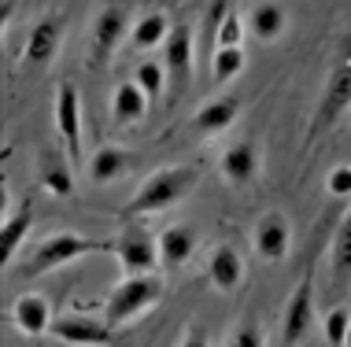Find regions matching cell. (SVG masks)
I'll return each instance as SVG.
<instances>
[{
    "instance_id": "cell-1",
    "label": "cell",
    "mask_w": 351,
    "mask_h": 347,
    "mask_svg": "<svg viewBox=\"0 0 351 347\" xmlns=\"http://www.w3.org/2000/svg\"><path fill=\"white\" fill-rule=\"evenodd\" d=\"M196 185H200V170H196V166H159V170L148 174V181L134 192V200L126 203L122 218H145V214L170 211V207H178Z\"/></svg>"
},
{
    "instance_id": "cell-2",
    "label": "cell",
    "mask_w": 351,
    "mask_h": 347,
    "mask_svg": "<svg viewBox=\"0 0 351 347\" xmlns=\"http://www.w3.org/2000/svg\"><path fill=\"white\" fill-rule=\"evenodd\" d=\"M159 299H163V281L156 274H126L115 288H111L108 303H104V322H108L111 329L130 325L134 318L148 314Z\"/></svg>"
},
{
    "instance_id": "cell-3",
    "label": "cell",
    "mask_w": 351,
    "mask_h": 347,
    "mask_svg": "<svg viewBox=\"0 0 351 347\" xmlns=\"http://www.w3.org/2000/svg\"><path fill=\"white\" fill-rule=\"evenodd\" d=\"M97 251H104L100 240L85 237V233H74V229H60L34 251L30 274H49V270L71 266V262H78L85 255H97Z\"/></svg>"
},
{
    "instance_id": "cell-4",
    "label": "cell",
    "mask_w": 351,
    "mask_h": 347,
    "mask_svg": "<svg viewBox=\"0 0 351 347\" xmlns=\"http://www.w3.org/2000/svg\"><path fill=\"white\" fill-rule=\"evenodd\" d=\"M311 325H315V281H311V274H303L300 285L292 288V296L285 299V311H281V340H285V347L303 344V336L311 333Z\"/></svg>"
},
{
    "instance_id": "cell-5",
    "label": "cell",
    "mask_w": 351,
    "mask_h": 347,
    "mask_svg": "<svg viewBox=\"0 0 351 347\" xmlns=\"http://www.w3.org/2000/svg\"><path fill=\"white\" fill-rule=\"evenodd\" d=\"M134 23L137 18H134L130 0H111V4H104L97 23H93V52H97L100 60L115 55L122 37H130V30H134Z\"/></svg>"
},
{
    "instance_id": "cell-6",
    "label": "cell",
    "mask_w": 351,
    "mask_h": 347,
    "mask_svg": "<svg viewBox=\"0 0 351 347\" xmlns=\"http://www.w3.org/2000/svg\"><path fill=\"white\" fill-rule=\"evenodd\" d=\"M52 336L71 347H115V329L104 318L89 314H60L52 318Z\"/></svg>"
},
{
    "instance_id": "cell-7",
    "label": "cell",
    "mask_w": 351,
    "mask_h": 347,
    "mask_svg": "<svg viewBox=\"0 0 351 347\" xmlns=\"http://www.w3.org/2000/svg\"><path fill=\"white\" fill-rule=\"evenodd\" d=\"M115 255L126 274H152L159 266V237L141 226H126L115 240Z\"/></svg>"
},
{
    "instance_id": "cell-8",
    "label": "cell",
    "mask_w": 351,
    "mask_h": 347,
    "mask_svg": "<svg viewBox=\"0 0 351 347\" xmlns=\"http://www.w3.org/2000/svg\"><path fill=\"white\" fill-rule=\"evenodd\" d=\"M348 107H351V55H344V60L329 70L326 89H322V100H318L315 126L311 129H329Z\"/></svg>"
},
{
    "instance_id": "cell-9",
    "label": "cell",
    "mask_w": 351,
    "mask_h": 347,
    "mask_svg": "<svg viewBox=\"0 0 351 347\" xmlns=\"http://www.w3.org/2000/svg\"><path fill=\"white\" fill-rule=\"evenodd\" d=\"M163 63L170 74V86H174V97L185 92L189 78H193V63H196V41H193V26L189 23H174L167 44H163Z\"/></svg>"
},
{
    "instance_id": "cell-10",
    "label": "cell",
    "mask_w": 351,
    "mask_h": 347,
    "mask_svg": "<svg viewBox=\"0 0 351 347\" xmlns=\"http://www.w3.org/2000/svg\"><path fill=\"white\" fill-rule=\"evenodd\" d=\"M56 129H60V140L67 148V159L78 163L82 159V97L71 81H60V89H56Z\"/></svg>"
},
{
    "instance_id": "cell-11",
    "label": "cell",
    "mask_w": 351,
    "mask_h": 347,
    "mask_svg": "<svg viewBox=\"0 0 351 347\" xmlns=\"http://www.w3.org/2000/svg\"><path fill=\"white\" fill-rule=\"evenodd\" d=\"M63 15H41L37 23L30 26V34H26V44H23V55L30 67H49V63L60 55L63 49Z\"/></svg>"
},
{
    "instance_id": "cell-12",
    "label": "cell",
    "mask_w": 351,
    "mask_h": 347,
    "mask_svg": "<svg viewBox=\"0 0 351 347\" xmlns=\"http://www.w3.org/2000/svg\"><path fill=\"white\" fill-rule=\"evenodd\" d=\"M252 248L263 262H281L292 248V226L281 211H267L252 229Z\"/></svg>"
},
{
    "instance_id": "cell-13",
    "label": "cell",
    "mask_w": 351,
    "mask_h": 347,
    "mask_svg": "<svg viewBox=\"0 0 351 347\" xmlns=\"http://www.w3.org/2000/svg\"><path fill=\"white\" fill-rule=\"evenodd\" d=\"M218 170H222V177L230 185H248L263 170V155L252 140H237V144H230L218 155Z\"/></svg>"
},
{
    "instance_id": "cell-14",
    "label": "cell",
    "mask_w": 351,
    "mask_h": 347,
    "mask_svg": "<svg viewBox=\"0 0 351 347\" xmlns=\"http://www.w3.org/2000/svg\"><path fill=\"white\" fill-rule=\"evenodd\" d=\"M137 152H126L119 144H104L89 155V181L93 185H111L122 174H130V166H137Z\"/></svg>"
},
{
    "instance_id": "cell-15",
    "label": "cell",
    "mask_w": 351,
    "mask_h": 347,
    "mask_svg": "<svg viewBox=\"0 0 351 347\" xmlns=\"http://www.w3.org/2000/svg\"><path fill=\"white\" fill-rule=\"evenodd\" d=\"M237 115H241V100L233 97V92H226V97H215V100H207V104L196 111V118H193V133L196 137H215V133H222V129H230Z\"/></svg>"
},
{
    "instance_id": "cell-16",
    "label": "cell",
    "mask_w": 351,
    "mask_h": 347,
    "mask_svg": "<svg viewBox=\"0 0 351 347\" xmlns=\"http://www.w3.org/2000/svg\"><path fill=\"white\" fill-rule=\"evenodd\" d=\"M207 281L218 288V292H237L244 281V259L233 244H218L207 259Z\"/></svg>"
},
{
    "instance_id": "cell-17",
    "label": "cell",
    "mask_w": 351,
    "mask_h": 347,
    "mask_svg": "<svg viewBox=\"0 0 351 347\" xmlns=\"http://www.w3.org/2000/svg\"><path fill=\"white\" fill-rule=\"evenodd\" d=\"M12 322L23 336H45L52 333V303L45 296H19L12 307Z\"/></svg>"
},
{
    "instance_id": "cell-18",
    "label": "cell",
    "mask_w": 351,
    "mask_h": 347,
    "mask_svg": "<svg viewBox=\"0 0 351 347\" xmlns=\"http://www.w3.org/2000/svg\"><path fill=\"white\" fill-rule=\"evenodd\" d=\"M148 92L137 86V81H122V86L111 92V122L115 126H141L148 118Z\"/></svg>"
},
{
    "instance_id": "cell-19",
    "label": "cell",
    "mask_w": 351,
    "mask_h": 347,
    "mask_svg": "<svg viewBox=\"0 0 351 347\" xmlns=\"http://www.w3.org/2000/svg\"><path fill=\"white\" fill-rule=\"evenodd\" d=\"M196 233L193 226H167L163 233H159V266H167V270H178V266H185L189 259H193V251H196Z\"/></svg>"
},
{
    "instance_id": "cell-20",
    "label": "cell",
    "mask_w": 351,
    "mask_h": 347,
    "mask_svg": "<svg viewBox=\"0 0 351 347\" xmlns=\"http://www.w3.org/2000/svg\"><path fill=\"white\" fill-rule=\"evenodd\" d=\"M248 30H252L255 41L274 44L285 30H289V12H285L281 4H274V0H267V4H255L252 15H248Z\"/></svg>"
},
{
    "instance_id": "cell-21",
    "label": "cell",
    "mask_w": 351,
    "mask_h": 347,
    "mask_svg": "<svg viewBox=\"0 0 351 347\" xmlns=\"http://www.w3.org/2000/svg\"><path fill=\"white\" fill-rule=\"evenodd\" d=\"M170 30H174V23H170L163 12H148V15H141L137 23H134V30H130V44H134L137 52L163 49Z\"/></svg>"
},
{
    "instance_id": "cell-22",
    "label": "cell",
    "mask_w": 351,
    "mask_h": 347,
    "mask_svg": "<svg viewBox=\"0 0 351 347\" xmlns=\"http://www.w3.org/2000/svg\"><path fill=\"white\" fill-rule=\"evenodd\" d=\"M30 226H34V211H30V203H23V207H15V211H8V214H4V222H0V233H4V266H12L19 244L26 240Z\"/></svg>"
},
{
    "instance_id": "cell-23",
    "label": "cell",
    "mask_w": 351,
    "mask_h": 347,
    "mask_svg": "<svg viewBox=\"0 0 351 347\" xmlns=\"http://www.w3.org/2000/svg\"><path fill=\"white\" fill-rule=\"evenodd\" d=\"M329 266H333V281L344 285L351 281V214L337 226L333 244H329Z\"/></svg>"
},
{
    "instance_id": "cell-24",
    "label": "cell",
    "mask_w": 351,
    "mask_h": 347,
    "mask_svg": "<svg viewBox=\"0 0 351 347\" xmlns=\"http://www.w3.org/2000/svg\"><path fill=\"white\" fill-rule=\"evenodd\" d=\"M41 185L45 192H52L56 200H67L74 192V174L67 163H60V159H45L41 163Z\"/></svg>"
},
{
    "instance_id": "cell-25",
    "label": "cell",
    "mask_w": 351,
    "mask_h": 347,
    "mask_svg": "<svg viewBox=\"0 0 351 347\" xmlns=\"http://www.w3.org/2000/svg\"><path fill=\"white\" fill-rule=\"evenodd\" d=\"M244 70V49H215L211 55V78L215 86H230Z\"/></svg>"
},
{
    "instance_id": "cell-26",
    "label": "cell",
    "mask_w": 351,
    "mask_h": 347,
    "mask_svg": "<svg viewBox=\"0 0 351 347\" xmlns=\"http://www.w3.org/2000/svg\"><path fill=\"white\" fill-rule=\"evenodd\" d=\"M134 81L141 89L148 92V100H159L163 97V89L170 86V74H167V63L163 60H145L134 74Z\"/></svg>"
},
{
    "instance_id": "cell-27",
    "label": "cell",
    "mask_w": 351,
    "mask_h": 347,
    "mask_svg": "<svg viewBox=\"0 0 351 347\" xmlns=\"http://www.w3.org/2000/svg\"><path fill=\"white\" fill-rule=\"evenodd\" d=\"M348 329H351V307H333L322 318V333H326L329 347H348Z\"/></svg>"
},
{
    "instance_id": "cell-28",
    "label": "cell",
    "mask_w": 351,
    "mask_h": 347,
    "mask_svg": "<svg viewBox=\"0 0 351 347\" xmlns=\"http://www.w3.org/2000/svg\"><path fill=\"white\" fill-rule=\"evenodd\" d=\"M244 18L233 12H226L222 15V23H218V30H215V49H241V41H244Z\"/></svg>"
},
{
    "instance_id": "cell-29",
    "label": "cell",
    "mask_w": 351,
    "mask_h": 347,
    "mask_svg": "<svg viewBox=\"0 0 351 347\" xmlns=\"http://www.w3.org/2000/svg\"><path fill=\"white\" fill-rule=\"evenodd\" d=\"M326 192L333 200H351V166L348 163H340L326 174Z\"/></svg>"
},
{
    "instance_id": "cell-30",
    "label": "cell",
    "mask_w": 351,
    "mask_h": 347,
    "mask_svg": "<svg viewBox=\"0 0 351 347\" xmlns=\"http://www.w3.org/2000/svg\"><path fill=\"white\" fill-rule=\"evenodd\" d=\"M230 347H267V333H263L255 322H241L237 333L230 336Z\"/></svg>"
},
{
    "instance_id": "cell-31",
    "label": "cell",
    "mask_w": 351,
    "mask_h": 347,
    "mask_svg": "<svg viewBox=\"0 0 351 347\" xmlns=\"http://www.w3.org/2000/svg\"><path fill=\"white\" fill-rule=\"evenodd\" d=\"M178 347H211V336H207V329L200 322H189L185 325V336H182V344Z\"/></svg>"
},
{
    "instance_id": "cell-32",
    "label": "cell",
    "mask_w": 351,
    "mask_h": 347,
    "mask_svg": "<svg viewBox=\"0 0 351 347\" xmlns=\"http://www.w3.org/2000/svg\"><path fill=\"white\" fill-rule=\"evenodd\" d=\"M348 347H351V329H348Z\"/></svg>"
}]
</instances>
